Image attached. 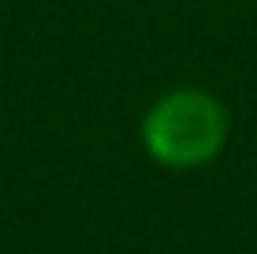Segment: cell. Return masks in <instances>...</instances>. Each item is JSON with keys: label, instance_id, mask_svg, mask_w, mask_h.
<instances>
[{"label": "cell", "instance_id": "cell-1", "mask_svg": "<svg viewBox=\"0 0 257 254\" xmlns=\"http://www.w3.org/2000/svg\"><path fill=\"white\" fill-rule=\"evenodd\" d=\"M231 135L224 101L209 90L183 86L157 98L142 116V146L161 168L190 172L216 161Z\"/></svg>", "mask_w": 257, "mask_h": 254}]
</instances>
